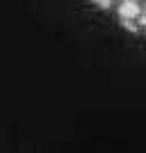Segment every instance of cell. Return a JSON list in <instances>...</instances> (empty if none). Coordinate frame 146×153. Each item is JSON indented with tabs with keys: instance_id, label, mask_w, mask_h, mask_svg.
<instances>
[{
	"instance_id": "6da1fadb",
	"label": "cell",
	"mask_w": 146,
	"mask_h": 153,
	"mask_svg": "<svg viewBox=\"0 0 146 153\" xmlns=\"http://www.w3.org/2000/svg\"><path fill=\"white\" fill-rule=\"evenodd\" d=\"M137 14H139V5H137L135 0L119 5V16H121L123 21H133V19H137Z\"/></svg>"
},
{
	"instance_id": "5b68a950",
	"label": "cell",
	"mask_w": 146,
	"mask_h": 153,
	"mask_svg": "<svg viewBox=\"0 0 146 153\" xmlns=\"http://www.w3.org/2000/svg\"><path fill=\"white\" fill-rule=\"evenodd\" d=\"M123 2H130V0H123Z\"/></svg>"
},
{
	"instance_id": "7a4b0ae2",
	"label": "cell",
	"mask_w": 146,
	"mask_h": 153,
	"mask_svg": "<svg viewBox=\"0 0 146 153\" xmlns=\"http://www.w3.org/2000/svg\"><path fill=\"white\" fill-rule=\"evenodd\" d=\"M123 25H126V27H128V30H130V32H137V25H135L133 21H126V23H123Z\"/></svg>"
},
{
	"instance_id": "277c9868",
	"label": "cell",
	"mask_w": 146,
	"mask_h": 153,
	"mask_svg": "<svg viewBox=\"0 0 146 153\" xmlns=\"http://www.w3.org/2000/svg\"><path fill=\"white\" fill-rule=\"evenodd\" d=\"M139 23H142V25H146V16H142V21H139Z\"/></svg>"
},
{
	"instance_id": "8992f818",
	"label": "cell",
	"mask_w": 146,
	"mask_h": 153,
	"mask_svg": "<svg viewBox=\"0 0 146 153\" xmlns=\"http://www.w3.org/2000/svg\"><path fill=\"white\" fill-rule=\"evenodd\" d=\"M96 2H101V0H96Z\"/></svg>"
},
{
	"instance_id": "3957f363",
	"label": "cell",
	"mask_w": 146,
	"mask_h": 153,
	"mask_svg": "<svg viewBox=\"0 0 146 153\" xmlns=\"http://www.w3.org/2000/svg\"><path fill=\"white\" fill-rule=\"evenodd\" d=\"M98 5H101V7H103V9H107V7H110V5H112V2H110V0H101V2H98Z\"/></svg>"
}]
</instances>
